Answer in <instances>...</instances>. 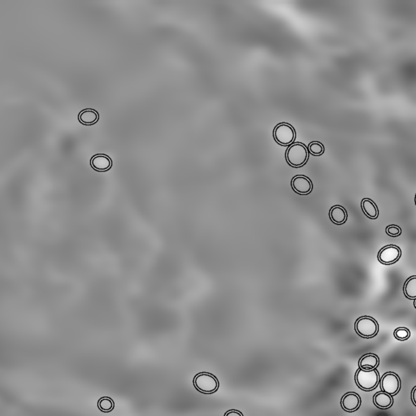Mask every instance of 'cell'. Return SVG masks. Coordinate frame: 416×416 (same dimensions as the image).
<instances>
[{
    "mask_svg": "<svg viewBox=\"0 0 416 416\" xmlns=\"http://www.w3.org/2000/svg\"><path fill=\"white\" fill-rule=\"evenodd\" d=\"M329 216L334 224H343L347 220V212L343 206H334L331 208L329 212Z\"/></svg>",
    "mask_w": 416,
    "mask_h": 416,
    "instance_id": "14",
    "label": "cell"
},
{
    "mask_svg": "<svg viewBox=\"0 0 416 416\" xmlns=\"http://www.w3.org/2000/svg\"><path fill=\"white\" fill-rule=\"evenodd\" d=\"M402 255V251L397 245H386L380 251L378 259L381 263L385 265L393 264L399 261Z\"/></svg>",
    "mask_w": 416,
    "mask_h": 416,
    "instance_id": "7",
    "label": "cell"
},
{
    "mask_svg": "<svg viewBox=\"0 0 416 416\" xmlns=\"http://www.w3.org/2000/svg\"><path fill=\"white\" fill-rule=\"evenodd\" d=\"M273 137L275 141L281 146H289L294 142L296 134L294 128L287 123H280L275 127Z\"/></svg>",
    "mask_w": 416,
    "mask_h": 416,
    "instance_id": "5",
    "label": "cell"
},
{
    "mask_svg": "<svg viewBox=\"0 0 416 416\" xmlns=\"http://www.w3.org/2000/svg\"><path fill=\"white\" fill-rule=\"evenodd\" d=\"M356 333L364 338H372L379 332L377 321L372 317L363 316L357 319L354 325Z\"/></svg>",
    "mask_w": 416,
    "mask_h": 416,
    "instance_id": "4",
    "label": "cell"
},
{
    "mask_svg": "<svg viewBox=\"0 0 416 416\" xmlns=\"http://www.w3.org/2000/svg\"><path fill=\"white\" fill-rule=\"evenodd\" d=\"M224 416H243V414L239 410H228L227 412L224 414Z\"/></svg>",
    "mask_w": 416,
    "mask_h": 416,
    "instance_id": "20",
    "label": "cell"
},
{
    "mask_svg": "<svg viewBox=\"0 0 416 416\" xmlns=\"http://www.w3.org/2000/svg\"><path fill=\"white\" fill-rule=\"evenodd\" d=\"M90 165L98 172H107L112 166V160L107 155L98 154L90 160Z\"/></svg>",
    "mask_w": 416,
    "mask_h": 416,
    "instance_id": "10",
    "label": "cell"
},
{
    "mask_svg": "<svg viewBox=\"0 0 416 416\" xmlns=\"http://www.w3.org/2000/svg\"><path fill=\"white\" fill-rule=\"evenodd\" d=\"M309 152L313 156H321L325 152V146L320 142H312L309 145Z\"/></svg>",
    "mask_w": 416,
    "mask_h": 416,
    "instance_id": "17",
    "label": "cell"
},
{
    "mask_svg": "<svg viewBox=\"0 0 416 416\" xmlns=\"http://www.w3.org/2000/svg\"><path fill=\"white\" fill-rule=\"evenodd\" d=\"M361 206H362L363 212H364V214L370 219L375 220L379 216V211H378L377 206L375 204V202L371 200V199H363Z\"/></svg>",
    "mask_w": 416,
    "mask_h": 416,
    "instance_id": "15",
    "label": "cell"
},
{
    "mask_svg": "<svg viewBox=\"0 0 416 416\" xmlns=\"http://www.w3.org/2000/svg\"><path fill=\"white\" fill-rule=\"evenodd\" d=\"M361 403L362 401L360 395L354 392L346 393L341 401V405L343 410H346V412L350 413L358 410L361 406Z\"/></svg>",
    "mask_w": 416,
    "mask_h": 416,
    "instance_id": "9",
    "label": "cell"
},
{
    "mask_svg": "<svg viewBox=\"0 0 416 416\" xmlns=\"http://www.w3.org/2000/svg\"><path fill=\"white\" fill-rule=\"evenodd\" d=\"M380 364V358L376 354H368L363 356L358 362L360 368L364 370L376 369Z\"/></svg>",
    "mask_w": 416,
    "mask_h": 416,
    "instance_id": "13",
    "label": "cell"
},
{
    "mask_svg": "<svg viewBox=\"0 0 416 416\" xmlns=\"http://www.w3.org/2000/svg\"><path fill=\"white\" fill-rule=\"evenodd\" d=\"M381 390L391 396L396 395L401 389L400 378L394 372H387L381 378Z\"/></svg>",
    "mask_w": 416,
    "mask_h": 416,
    "instance_id": "6",
    "label": "cell"
},
{
    "mask_svg": "<svg viewBox=\"0 0 416 416\" xmlns=\"http://www.w3.org/2000/svg\"><path fill=\"white\" fill-rule=\"evenodd\" d=\"M355 382L358 387L362 390H373L379 385V372L376 369L364 370L358 368L355 373Z\"/></svg>",
    "mask_w": 416,
    "mask_h": 416,
    "instance_id": "1",
    "label": "cell"
},
{
    "mask_svg": "<svg viewBox=\"0 0 416 416\" xmlns=\"http://www.w3.org/2000/svg\"><path fill=\"white\" fill-rule=\"evenodd\" d=\"M414 308H416V299L414 300Z\"/></svg>",
    "mask_w": 416,
    "mask_h": 416,
    "instance_id": "22",
    "label": "cell"
},
{
    "mask_svg": "<svg viewBox=\"0 0 416 416\" xmlns=\"http://www.w3.org/2000/svg\"><path fill=\"white\" fill-rule=\"evenodd\" d=\"M395 338L399 341H407L410 338V332L407 328H399L394 331Z\"/></svg>",
    "mask_w": 416,
    "mask_h": 416,
    "instance_id": "18",
    "label": "cell"
},
{
    "mask_svg": "<svg viewBox=\"0 0 416 416\" xmlns=\"http://www.w3.org/2000/svg\"><path fill=\"white\" fill-rule=\"evenodd\" d=\"M194 385L197 390L205 394L216 393L220 386L216 376L207 372H201L195 375Z\"/></svg>",
    "mask_w": 416,
    "mask_h": 416,
    "instance_id": "2",
    "label": "cell"
},
{
    "mask_svg": "<svg viewBox=\"0 0 416 416\" xmlns=\"http://www.w3.org/2000/svg\"><path fill=\"white\" fill-rule=\"evenodd\" d=\"M292 188L299 195H308L312 191L313 185L311 180L305 176L298 175L292 180Z\"/></svg>",
    "mask_w": 416,
    "mask_h": 416,
    "instance_id": "8",
    "label": "cell"
},
{
    "mask_svg": "<svg viewBox=\"0 0 416 416\" xmlns=\"http://www.w3.org/2000/svg\"><path fill=\"white\" fill-rule=\"evenodd\" d=\"M100 119L99 113L91 108L84 109L78 115V121L84 125H94Z\"/></svg>",
    "mask_w": 416,
    "mask_h": 416,
    "instance_id": "11",
    "label": "cell"
},
{
    "mask_svg": "<svg viewBox=\"0 0 416 416\" xmlns=\"http://www.w3.org/2000/svg\"><path fill=\"white\" fill-rule=\"evenodd\" d=\"M411 400H412L413 404L416 407V386L414 387L411 392Z\"/></svg>",
    "mask_w": 416,
    "mask_h": 416,
    "instance_id": "21",
    "label": "cell"
},
{
    "mask_svg": "<svg viewBox=\"0 0 416 416\" xmlns=\"http://www.w3.org/2000/svg\"><path fill=\"white\" fill-rule=\"evenodd\" d=\"M286 160L292 167L304 166L308 160V149L301 143H294L286 150Z\"/></svg>",
    "mask_w": 416,
    "mask_h": 416,
    "instance_id": "3",
    "label": "cell"
},
{
    "mask_svg": "<svg viewBox=\"0 0 416 416\" xmlns=\"http://www.w3.org/2000/svg\"><path fill=\"white\" fill-rule=\"evenodd\" d=\"M374 404L378 408L385 410V409L390 408L393 404V399L391 395L385 393V392H378L374 395Z\"/></svg>",
    "mask_w": 416,
    "mask_h": 416,
    "instance_id": "12",
    "label": "cell"
},
{
    "mask_svg": "<svg viewBox=\"0 0 416 416\" xmlns=\"http://www.w3.org/2000/svg\"><path fill=\"white\" fill-rule=\"evenodd\" d=\"M415 204H416V195H415Z\"/></svg>",
    "mask_w": 416,
    "mask_h": 416,
    "instance_id": "23",
    "label": "cell"
},
{
    "mask_svg": "<svg viewBox=\"0 0 416 416\" xmlns=\"http://www.w3.org/2000/svg\"><path fill=\"white\" fill-rule=\"evenodd\" d=\"M403 290L407 298L416 299V276H411L407 280Z\"/></svg>",
    "mask_w": 416,
    "mask_h": 416,
    "instance_id": "16",
    "label": "cell"
},
{
    "mask_svg": "<svg viewBox=\"0 0 416 416\" xmlns=\"http://www.w3.org/2000/svg\"><path fill=\"white\" fill-rule=\"evenodd\" d=\"M386 233L390 237H399L402 234V230L399 226L393 224V225L388 226L386 229Z\"/></svg>",
    "mask_w": 416,
    "mask_h": 416,
    "instance_id": "19",
    "label": "cell"
}]
</instances>
